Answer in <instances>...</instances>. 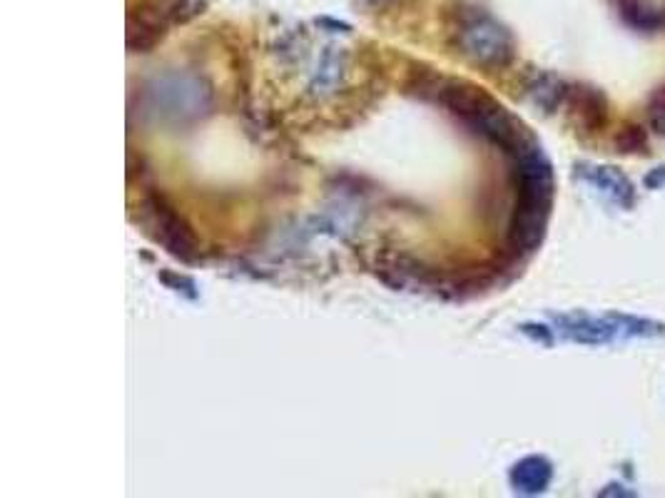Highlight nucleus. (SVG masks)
Returning a JSON list of instances; mask_svg holds the SVG:
<instances>
[{
	"label": "nucleus",
	"instance_id": "nucleus-1",
	"mask_svg": "<svg viewBox=\"0 0 665 498\" xmlns=\"http://www.w3.org/2000/svg\"><path fill=\"white\" fill-rule=\"evenodd\" d=\"M509 155L514 158L516 180H519V202L514 210L509 239L516 252H533L546 233L553 197L551 162L531 135H526Z\"/></svg>",
	"mask_w": 665,
	"mask_h": 498
},
{
	"label": "nucleus",
	"instance_id": "nucleus-2",
	"mask_svg": "<svg viewBox=\"0 0 665 498\" xmlns=\"http://www.w3.org/2000/svg\"><path fill=\"white\" fill-rule=\"evenodd\" d=\"M429 92L461 125H466L471 133L484 137V140L504 147L506 152H511L529 135L519 120L506 113L494 98H488L482 88L469 86L464 80L439 78L433 80Z\"/></svg>",
	"mask_w": 665,
	"mask_h": 498
},
{
	"label": "nucleus",
	"instance_id": "nucleus-3",
	"mask_svg": "<svg viewBox=\"0 0 665 498\" xmlns=\"http://www.w3.org/2000/svg\"><path fill=\"white\" fill-rule=\"evenodd\" d=\"M147 100L157 115L170 123H190L210 113L212 90L192 72H165L147 88Z\"/></svg>",
	"mask_w": 665,
	"mask_h": 498
},
{
	"label": "nucleus",
	"instance_id": "nucleus-4",
	"mask_svg": "<svg viewBox=\"0 0 665 498\" xmlns=\"http://www.w3.org/2000/svg\"><path fill=\"white\" fill-rule=\"evenodd\" d=\"M556 327L566 339L576 341V344H611V341H625V339H653L665 335V327L653 319H641L631 315H563L556 317Z\"/></svg>",
	"mask_w": 665,
	"mask_h": 498
},
{
	"label": "nucleus",
	"instance_id": "nucleus-5",
	"mask_svg": "<svg viewBox=\"0 0 665 498\" xmlns=\"http://www.w3.org/2000/svg\"><path fill=\"white\" fill-rule=\"evenodd\" d=\"M459 48L484 68H506L514 60V41L506 27L488 13H469L459 25Z\"/></svg>",
	"mask_w": 665,
	"mask_h": 498
},
{
	"label": "nucleus",
	"instance_id": "nucleus-6",
	"mask_svg": "<svg viewBox=\"0 0 665 498\" xmlns=\"http://www.w3.org/2000/svg\"><path fill=\"white\" fill-rule=\"evenodd\" d=\"M145 210L147 217H150V227L157 242H160L172 257L178 260L192 262L198 254V242L192 237L190 227L184 225V219L174 212L165 197L160 195H150L145 200Z\"/></svg>",
	"mask_w": 665,
	"mask_h": 498
},
{
	"label": "nucleus",
	"instance_id": "nucleus-7",
	"mask_svg": "<svg viewBox=\"0 0 665 498\" xmlns=\"http://www.w3.org/2000/svg\"><path fill=\"white\" fill-rule=\"evenodd\" d=\"M576 174L586 184H590V188L598 190L600 195L616 202L618 207L631 210L635 205V200H639L633 182L628 180L618 168H611V165H588L586 162V165H578Z\"/></svg>",
	"mask_w": 665,
	"mask_h": 498
},
{
	"label": "nucleus",
	"instance_id": "nucleus-8",
	"mask_svg": "<svg viewBox=\"0 0 665 498\" xmlns=\"http://www.w3.org/2000/svg\"><path fill=\"white\" fill-rule=\"evenodd\" d=\"M551 478H553V466H551L549 459L526 456L511 468L509 482L514 486V491L526 494V496H536V494L546 491Z\"/></svg>",
	"mask_w": 665,
	"mask_h": 498
},
{
	"label": "nucleus",
	"instance_id": "nucleus-9",
	"mask_svg": "<svg viewBox=\"0 0 665 498\" xmlns=\"http://www.w3.org/2000/svg\"><path fill=\"white\" fill-rule=\"evenodd\" d=\"M571 107H574L576 117L581 120V125L588 127L590 133L598 131L600 125H606V98L600 95L594 88H576L568 92Z\"/></svg>",
	"mask_w": 665,
	"mask_h": 498
},
{
	"label": "nucleus",
	"instance_id": "nucleus-10",
	"mask_svg": "<svg viewBox=\"0 0 665 498\" xmlns=\"http://www.w3.org/2000/svg\"><path fill=\"white\" fill-rule=\"evenodd\" d=\"M529 95H531V100H533L536 105L546 110V113H551V110L559 107L561 100L568 95V90H566V86H563V82L559 78H553V76H536L533 82L529 86Z\"/></svg>",
	"mask_w": 665,
	"mask_h": 498
},
{
	"label": "nucleus",
	"instance_id": "nucleus-11",
	"mask_svg": "<svg viewBox=\"0 0 665 498\" xmlns=\"http://www.w3.org/2000/svg\"><path fill=\"white\" fill-rule=\"evenodd\" d=\"M341 76V63L335 53H327L319 63V70L314 72L312 78V90L314 92H329L337 86V80Z\"/></svg>",
	"mask_w": 665,
	"mask_h": 498
},
{
	"label": "nucleus",
	"instance_id": "nucleus-12",
	"mask_svg": "<svg viewBox=\"0 0 665 498\" xmlns=\"http://www.w3.org/2000/svg\"><path fill=\"white\" fill-rule=\"evenodd\" d=\"M649 123L655 133L665 135V88H658L649 100Z\"/></svg>",
	"mask_w": 665,
	"mask_h": 498
},
{
	"label": "nucleus",
	"instance_id": "nucleus-13",
	"mask_svg": "<svg viewBox=\"0 0 665 498\" xmlns=\"http://www.w3.org/2000/svg\"><path fill=\"white\" fill-rule=\"evenodd\" d=\"M618 147H621V152H643L645 150V133L641 127H625V131L618 135Z\"/></svg>",
	"mask_w": 665,
	"mask_h": 498
},
{
	"label": "nucleus",
	"instance_id": "nucleus-14",
	"mask_svg": "<svg viewBox=\"0 0 665 498\" xmlns=\"http://www.w3.org/2000/svg\"><path fill=\"white\" fill-rule=\"evenodd\" d=\"M521 329H523V335H529V337H533V339H539V341H543V344H551V331H549L546 327H539V331H533L536 325H526V327H521Z\"/></svg>",
	"mask_w": 665,
	"mask_h": 498
},
{
	"label": "nucleus",
	"instance_id": "nucleus-15",
	"mask_svg": "<svg viewBox=\"0 0 665 498\" xmlns=\"http://www.w3.org/2000/svg\"><path fill=\"white\" fill-rule=\"evenodd\" d=\"M645 184H649V188H653V190L665 188V168L653 170V172L649 174V178H645Z\"/></svg>",
	"mask_w": 665,
	"mask_h": 498
}]
</instances>
